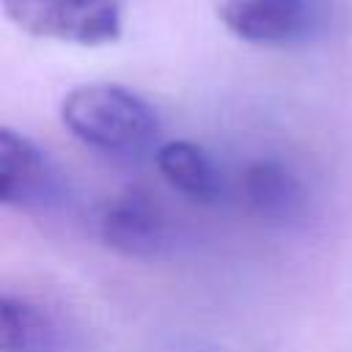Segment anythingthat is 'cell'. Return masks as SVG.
Wrapping results in <instances>:
<instances>
[{"instance_id":"cell-1","label":"cell","mask_w":352,"mask_h":352,"mask_svg":"<svg viewBox=\"0 0 352 352\" xmlns=\"http://www.w3.org/2000/svg\"><path fill=\"white\" fill-rule=\"evenodd\" d=\"M60 118L77 140L116 157L146 151L160 132L154 107L135 91L113 82H91L69 91Z\"/></svg>"},{"instance_id":"cell-2","label":"cell","mask_w":352,"mask_h":352,"mask_svg":"<svg viewBox=\"0 0 352 352\" xmlns=\"http://www.w3.org/2000/svg\"><path fill=\"white\" fill-rule=\"evenodd\" d=\"M25 33L80 47L113 44L124 28V0H0Z\"/></svg>"},{"instance_id":"cell-3","label":"cell","mask_w":352,"mask_h":352,"mask_svg":"<svg viewBox=\"0 0 352 352\" xmlns=\"http://www.w3.org/2000/svg\"><path fill=\"white\" fill-rule=\"evenodd\" d=\"M223 25L242 41L258 47H292L316 33L314 0H220Z\"/></svg>"},{"instance_id":"cell-4","label":"cell","mask_w":352,"mask_h":352,"mask_svg":"<svg viewBox=\"0 0 352 352\" xmlns=\"http://www.w3.org/2000/svg\"><path fill=\"white\" fill-rule=\"evenodd\" d=\"M60 195L50 157L22 132L0 126V204L16 209L50 206Z\"/></svg>"},{"instance_id":"cell-5","label":"cell","mask_w":352,"mask_h":352,"mask_svg":"<svg viewBox=\"0 0 352 352\" xmlns=\"http://www.w3.org/2000/svg\"><path fill=\"white\" fill-rule=\"evenodd\" d=\"M102 239L132 258H157L170 245V228L162 209L143 192H126L110 201L99 220Z\"/></svg>"},{"instance_id":"cell-6","label":"cell","mask_w":352,"mask_h":352,"mask_svg":"<svg viewBox=\"0 0 352 352\" xmlns=\"http://www.w3.org/2000/svg\"><path fill=\"white\" fill-rule=\"evenodd\" d=\"M248 209L264 223H292L305 212L308 195L302 182L278 160H256L242 173Z\"/></svg>"},{"instance_id":"cell-7","label":"cell","mask_w":352,"mask_h":352,"mask_svg":"<svg viewBox=\"0 0 352 352\" xmlns=\"http://www.w3.org/2000/svg\"><path fill=\"white\" fill-rule=\"evenodd\" d=\"M0 352H66V333L41 305L25 297L3 294Z\"/></svg>"},{"instance_id":"cell-8","label":"cell","mask_w":352,"mask_h":352,"mask_svg":"<svg viewBox=\"0 0 352 352\" xmlns=\"http://www.w3.org/2000/svg\"><path fill=\"white\" fill-rule=\"evenodd\" d=\"M160 173L170 187L192 201L214 204L223 195V176L214 160L190 140H168L154 154Z\"/></svg>"}]
</instances>
